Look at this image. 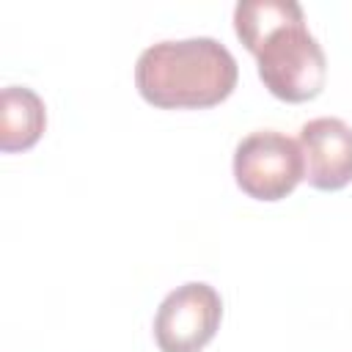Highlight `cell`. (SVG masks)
Returning a JSON list of instances; mask_svg holds the SVG:
<instances>
[{"label":"cell","instance_id":"6da1fadb","mask_svg":"<svg viewBox=\"0 0 352 352\" xmlns=\"http://www.w3.org/2000/svg\"><path fill=\"white\" fill-rule=\"evenodd\" d=\"M234 30L256 58L258 77L272 96L297 104L322 94L327 60L294 0H239Z\"/></svg>","mask_w":352,"mask_h":352},{"label":"cell","instance_id":"7a4b0ae2","mask_svg":"<svg viewBox=\"0 0 352 352\" xmlns=\"http://www.w3.org/2000/svg\"><path fill=\"white\" fill-rule=\"evenodd\" d=\"M236 77L239 66L234 55L209 36L151 44L135 63L140 96L162 110L220 104L236 88Z\"/></svg>","mask_w":352,"mask_h":352},{"label":"cell","instance_id":"3957f363","mask_svg":"<svg viewBox=\"0 0 352 352\" xmlns=\"http://www.w3.org/2000/svg\"><path fill=\"white\" fill-rule=\"evenodd\" d=\"M234 179L256 201H280L305 179L302 151L275 129L250 132L234 151Z\"/></svg>","mask_w":352,"mask_h":352},{"label":"cell","instance_id":"277c9868","mask_svg":"<svg viewBox=\"0 0 352 352\" xmlns=\"http://www.w3.org/2000/svg\"><path fill=\"white\" fill-rule=\"evenodd\" d=\"M223 300L214 286L192 280L176 286L157 308L154 338L162 352H201L217 333Z\"/></svg>","mask_w":352,"mask_h":352},{"label":"cell","instance_id":"5b68a950","mask_svg":"<svg viewBox=\"0 0 352 352\" xmlns=\"http://www.w3.org/2000/svg\"><path fill=\"white\" fill-rule=\"evenodd\" d=\"M297 146L305 179L316 190H341L352 182V126L341 118H314L302 124Z\"/></svg>","mask_w":352,"mask_h":352},{"label":"cell","instance_id":"8992f818","mask_svg":"<svg viewBox=\"0 0 352 352\" xmlns=\"http://www.w3.org/2000/svg\"><path fill=\"white\" fill-rule=\"evenodd\" d=\"M47 126V110L36 91L8 85L0 94V148L28 151L38 143Z\"/></svg>","mask_w":352,"mask_h":352}]
</instances>
